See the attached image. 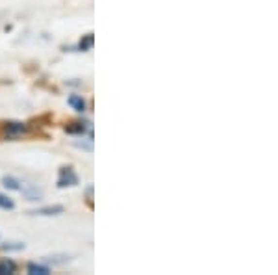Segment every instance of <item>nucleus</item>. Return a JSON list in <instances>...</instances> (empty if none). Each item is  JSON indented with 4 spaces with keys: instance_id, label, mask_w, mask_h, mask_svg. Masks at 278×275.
<instances>
[{
    "instance_id": "nucleus-13",
    "label": "nucleus",
    "mask_w": 278,
    "mask_h": 275,
    "mask_svg": "<svg viewBox=\"0 0 278 275\" xmlns=\"http://www.w3.org/2000/svg\"><path fill=\"white\" fill-rule=\"evenodd\" d=\"M0 208H2V210H13V208H15V203H13V199L6 197V195H0Z\"/></svg>"
},
{
    "instance_id": "nucleus-5",
    "label": "nucleus",
    "mask_w": 278,
    "mask_h": 275,
    "mask_svg": "<svg viewBox=\"0 0 278 275\" xmlns=\"http://www.w3.org/2000/svg\"><path fill=\"white\" fill-rule=\"evenodd\" d=\"M17 266L11 258H2L0 260V275H10V274H15Z\"/></svg>"
},
{
    "instance_id": "nucleus-8",
    "label": "nucleus",
    "mask_w": 278,
    "mask_h": 275,
    "mask_svg": "<svg viewBox=\"0 0 278 275\" xmlns=\"http://www.w3.org/2000/svg\"><path fill=\"white\" fill-rule=\"evenodd\" d=\"M67 103H69V106H72L76 112H83V110H85V101L82 99V95H71L67 99Z\"/></svg>"
},
{
    "instance_id": "nucleus-1",
    "label": "nucleus",
    "mask_w": 278,
    "mask_h": 275,
    "mask_svg": "<svg viewBox=\"0 0 278 275\" xmlns=\"http://www.w3.org/2000/svg\"><path fill=\"white\" fill-rule=\"evenodd\" d=\"M78 184V175L74 173L72 168H62L60 177H58V188H71Z\"/></svg>"
},
{
    "instance_id": "nucleus-2",
    "label": "nucleus",
    "mask_w": 278,
    "mask_h": 275,
    "mask_svg": "<svg viewBox=\"0 0 278 275\" xmlns=\"http://www.w3.org/2000/svg\"><path fill=\"white\" fill-rule=\"evenodd\" d=\"M2 130H4V138H10V139H15V138L22 136L28 127L24 123H19V121H10V123H4L2 125Z\"/></svg>"
},
{
    "instance_id": "nucleus-4",
    "label": "nucleus",
    "mask_w": 278,
    "mask_h": 275,
    "mask_svg": "<svg viewBox=\"0 0 278 275\" xmlns=\"http://www.w3.org/2000/svg\"><path fill=\"white\" fill-rule=\"evenodd\" d=\"M21 190L22 193L26 195V199L28 201H39L43 197V191L41 190H37L35 186H32V184H28V186H21Z\"/></svg>"
},
{
    "instance_id": "nucleus-12",
    "label": "nucleus",
    "mask_w": 278,
    "mask_h": 275,
    "mask_svg": "<svg viewBox=\"0 0 278 275\" xmlns=\"http://www.w3.org/2000/svg\"><path fill=\"white\" fill-rule=\"evenodd\" d=\"M0 249H4V251H21V249H24V243L22 242L2 243V245H0Z\"/></svg>"
},
{
    "instance_id": "nucleus-11",
    "label": "nucleus",
    "mask_w": 278,
    "mask_h": 275,
    "mask_svg": "<svg viewBox=\"0 0 278 275\" xmlns=\"http://www.w3.org/2000/svg\"><path fill=\"white\" fill-rule=\"evenodd\" d=\"M71 257L69 255H52V257H45V262H50V264H65L69 262Z\"/></svg>"
},
{
    "instance_id": "nucleus-14",
    "label": "nucleus",
    "mask_w": 278,
    "mask_h": 275,
    "mask_svg": "<svg viewBox=\"0 0 278 275\" xmlns=\"http://www.w3.org/2000/svg\"><path fill=\"white\" fill-rule=\"evenodd\" d=\"M85 193H87V205L93 208V199H91V195H93V186H87V190H85Z\"/></svg>"
},
{
    "instance_id": "nucleus-6",
    "label": "nucleus",
    "mask_w": 278,
    "mask_h": 275,
    "mask_svg": "<svg viewBox=\"0 0 278 275\" xmlns=\"http://www.w3.org/2000/svg\"><path fill=\"white\" fill-rule=\"evenodd\" d=\"M93 43H95L93 34H85L82 39H80V43H78V51H80V52H87V51H91Z\"/></svg>"
},
{
    "instance_id": "nucleus-9",
    "label": "nucleus",
    "mask_w": 278,
    "mask_h": 275,
    "mask_svg": "<svg viewBox=\"0 0 278 275\" xmlns=\"http://www.w3.org/2000/svg\"><path fill=\"white\" fill-rule=\"evenodd\" d=\"M2 184H4V188H8V190H13V191L21 190V182L17 179H13V177H10V175L2 177Z\"/></svg>"
},
{
    "instance_id": "nucleus-7",
    "label": "nucleus",
    "mask_w": 278,
    "mask_h": 275,
    "mask_svg": "<svg viewBox=\"0 0 278 275\" xmlns=\"http://www.w3.org/2000/svg\"><path fill=\"white\" fill-rule=\"evenodd\" d=\"M65 130H67L69 134H80V136H82L85 130L91 132V127H89V123H72L71 127H65Z\"/></svg>"
},
{
    "instance_id": "nucleus-3",
    "label": "nucleus",
    "mask_w": 278,
    "mask_h": 275,
    "mask_svg": "<svg viewBox=\"0 0 278 275\" xmlns=\"http://www.w3.org/2000/svg\"><path fill=\"white\" fill-rule=\"evenodd\" d=\"M63 212H65V206H63V205H52V206H43V208L30 210L28 214H30V216H60Z\"/></svg>"
},
{
    "instance_id": "nucleus-10",
    "label": "nucleus",
    "mask_w": 278,
    "mask_h": 275,
    "mask_svg": "<svg viewBox=\"0 0 278 275\" xmlns=\"http://www.w3.org/2000/svg\"><path fill=\"white\" fill-rule=\"evenodd\" d=\"M28 274H32V275H47V274H50V268H49V266L32 262V264H28Z\"/></svg>"
}]
</instances>
